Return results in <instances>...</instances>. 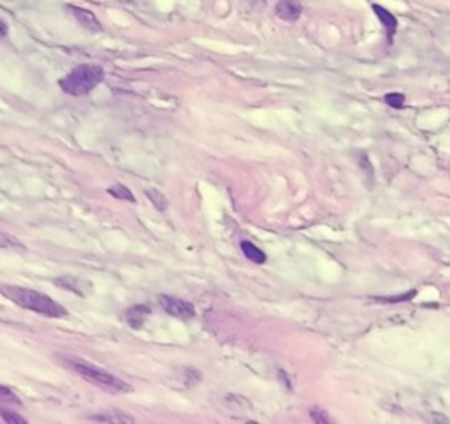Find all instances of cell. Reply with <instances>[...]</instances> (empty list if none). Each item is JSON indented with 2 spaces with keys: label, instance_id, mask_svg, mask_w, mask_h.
I'll return each instance as SVG.
<instances>
[{
  "label": "cell",
  "instance_id": "cell-1",
  "mask_svg": "<svg viewBox=\"0 0 450 424\" xmlns=\"http://www.w3.org/2000/svg\"><path fill=\"white\" fill-rule=\"evenodd\" d=\"M58 359L63 366L73 370L74 373H78L80 377H83L86 382H90V384L104 389V391L111 393V395H125V393L132 391V388H130L123 378L116 377V375L110 373V371L95 366L93 363H88V361H85V359L76 358V356H67V354L58 356Z\"/></svg>",
  "mask_w": 450,
  "mask_h": 424
},
{
  "label": "cell",
  "instance_id": "cell-2",
  "mask_svg": "<svg viewBox=\"0 0 450 424\" xmlns=\"http://www.w3.org/2000/svg\"><path fill=\"white\" fill-rule=\"evenodd\" d=\"M0 292L21 309L36 311V314L44 315V317H67V310L43 292L32 291L28 287H18V285H0Z\"/></svg>",
  "mask_w": 450,
  "mask_h": 424
},
{
  "label": "cell",
  "instance_id": "cell-3",
  "mask_svg": "<svg viewBox=\"0 0 450 424\" xmlns=\"http://www.w3.org/2000/svg\"><path fill=\"white\" fill-rule=\"evenodd\" d=\"M104 76H106V73L97 63H81V66L74 67L67 76H63L58 81V86L67 95L81 97L103 83Z\"/></svg>",
  "mask_w": 450,
  "mask_h": 424
},
{
  "label": "cell",
  "instance_id": "cell-4",
  "mask_svg": "<svg viewBox=\"0 0 450 424\" xmlns=\"http://www.w3.org/2000/svg\"><path fill=\"white\" fill-rule=\"evenodd\" d=\"M159 303L171 317L179 319V321H190V319L196 317V309H194L192 303L185 301V299L174 298V296L169 294H160Z\"/></svg>",
  "mask_w": 450,
  "mask_h": 424
},
{
  "label": "cell",
  "instance_id": "cell-5",
  "mask_svg": "<svg viewBox=\"0 0 450 424\" xmlns=\"http://www.w3.org/2000/svg\"><path fill=\"white\" fill-rule=\"evenodd\" d=\"M275 13L283 21H298L303 14L301 0H278Z\"/></svg>",
  "mask_w": 450,
  "mask_h": 424
},
{
  "label": "cell",
  "instance_id": "cell-6",
  "mask_svg": "<svg viewBox=\"0 0 450 424\" xmlns=\"http://www.w3.org/2000/svg\"><path fill=\"white\" fill-rule=\"evenodd\" d=\"M67 9H69L70 14L76 18L78 24H80L83 29L88 30V32H103V25H100V21L97 20V16L92 13V11L83 9V7H78V6H67Z\"/></svg>",
  "mask_w": 450,
  "mask_h": 424
},
{
  "label": "cell",
  "instance_id": "cell-7",
  "mask_svg": "<svg viewBox=\"0 0 450 424\" xmlns=\"http://www.w3.org/2000/svg\"><path fill=\"white\" fill-rule=\"evenodd\" d=\"M371 9H373V13L377 14V18L380 20V24L384 25L387 41L389 43H392L394 36H396V32H397V18L394 16L391 11L385 9L384 6H378V4H373V6H371Z\"/></svg>",
  "mask_w": 450,
  "mask_h": 424
},
{
  "label": "cell",
  "instance_id": "cell-8",
  "mask_svg": "<svg viewBox=\"0 0 450 424\" xmlns=\"http://www.w3.org/2000/svg\"><path fill=\"white\" fill-rule=\"evenodd\" d=\"M90 421L95 423H112V424H132L136 423V419L132 415H127L123 412H100L90 418Z\"/></svg>",
  "mask_w": 450,
  "mask_h": 424
},
{
  "label": "cell",
  "instance_id": "cell-9",
  "mask_svg": "<svg viewBox=\"0 0 450 424\" xmlns=\"http://www.w3.org/2000/svg\"><path fill=\"white\" fill-rule=\"evenodd\" d=\"M146 315H150L148 306L137 305V306H130V309L123 314V317H125V321L129 322L132 328H140V326H142V322H145Z\"/></svg>",
  "mask_w": 450,
  "mask_h": 424
},
{
  "label": "cell",
  "instance_id": "cell-10",
  "mask_svg": "<svg viewBox=\"0 0 450 424\" xmlns=\"http://www.w3.org/2000/svg\"><path fill=\"white\" fill-rule=\"evenodd\" d=\"M241 250L243 254H245V257L248 259V261H252L253 264H264V262L268 261L266 254L262 252L257 245H253L252 242H246V239L241 242Z\"/></svg>",
  "mask_w": 450,
  "mask_h": 424
},
{
  "label": "cell",
  "instance_id": "cell-11",
  "mask_svg": "<svg viewBox=\"0 0 450 424\" xmlns=\"http://www.w3.org/2000/svg\"><path fill=\"white\" fill-rule=\"evenodd\" d=\"M55 284L58 285V287L67 289V291H73L80 296H86L83 289H81V284L83 282H81L80 279H74V276H60V279H55Z\"/></svg>",
  "mask_w": 450,
  "mask_h": 424
},
{
  "label": "cell",
  "instance_id": "cell-12",
  "mask_svg": "<svg viewBox=\"0 0 450 424\" xmlns=\"http://www.w3.org/2000/svg\"><path fill=\"white\" fill-rule=\"evenodd\" d=\"M0 418L6 423H13V424H27L28 421L23 418L21 414H18L16 410L9 407V405H2L0 403Z\"/></svg>",
  "mask_w": 450,
  "mask_h": 424
},
{
  "label": "cell",
  "instance_id": "cell-13",
  "mask_svg": "<svg viewBox=\"0 0 450 424\" xmlns=\"http://www.w3.org/2000/svg\"><path fill=\"white\" fill-rule=\"evenodd\" d=\"M146 197L150 199V201L153 202V205H155V208L157 210H160V212H164V210H167V199H166V196H164L162 192H160V190H157V189H148L146 190Z\"/></svg>",
  "mask_w": 450,
  "mask_h": 424
},
{
  "label": "cell",
  "instance_id": "cell-14",
  "mask_svg": "<svg viewBox=\"0 0 450 424\" xmlns=\"http://www.w3.org/2000/svg\"><path fill=\"white\" fill-rule=\"evenodd\" d=\"M0 249H6V250L25 249V245L20 242V239L14 238V236L6 234V232H0Z\"/></svg>",
  "mask_w": 450,
  "mask_h": 424
},
{
  "label": "cell",
  "instance_id": "cell-15",
  "mask_svg": "<svg viewBox=\"0 0 450 424\" xmlns=\"http://www.w3.org/2000/svg\"><path fill=\"white\" fill-rule=\"evenodd\" d=\"M108 192H110L111 196H115L116 199H125V201H129V202H136V197L132 196V192H130L125 185H120V183L118 185H112Z\"/></svg>",
  "mask_w": 450,
  "mask_h": 424
},
{
  "label": "cell",
  "instance_id": "cell-16",
  "mask_svg": "<svg viewBox=\"0 0 450 424\" xmlns=\"http://www.w3.org/2000/svg\"><path fill=\"white\" fill-rule=\"evenodd\" d=\"M0 403L9 405V407H13V405H16V407H21V401L18 400V396L14 395L11 389L4 388V386H0Z\"/></svg>",
  "mask_w": 450,
  "mask_h": 424
},
{
  "label": "cell",
  "instance_id": "cell-17",
  "mask_svg": "<svg viewBox=\"0 0 450 424\" xmlns=\"http://www.w3.org/2000/svg\"><path fill=\"white\" fill-rule=\"evenodd\" d=\"M310 418L313 419V423H317V424H331L333 423V419L329 418L328 412H325L324 408H320V407L311 408Z\"/></svg>",
  "mask_w": 450,
  "mask_h": 424
},
{
  "label": "cell",
  "instance_id": "cell-18",
  "mask_svg": "<svg viewBox=\"0 0 450 424\" xmlns=\"http://www.w3.org/2000/svg\"><path fill=\"white\" fill-rule=\"evenodd\" d=\"M384 99H385V103H387L391 108L401 110V108L404 106V100H407V97H404L403 93H399V92H392V93H387V95H385Z\"/></svg>",
  "mask_w": 450,
  "mask_h": 424
},
{
  "label": "cell",
  "instance_id": "cell-19",
  "mask_svg": "<svg viewBox=\"0 0 450 424\" xmlns=\"http://www.w3.org/2000/svg\"><path fill=\"white\" fill-rule=\"evenodd\" d=\"M7 33H9V27H7L6 21L0 18V39H4V37H7Z\"/></svg>",
  "mask_w": 450,
  "mask_h": 424
}]
</instances>
